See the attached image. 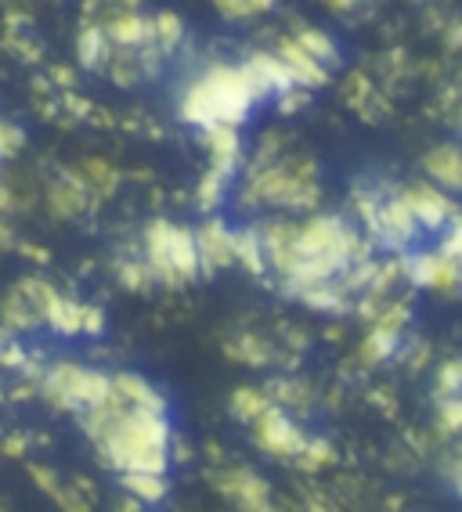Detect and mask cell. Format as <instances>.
Listing matches in <instances>:
<instances>
[{"mask_svg": "<svg viewBox=\"0 0 462 512\" xmlns=\"http://www.w3.org/2000/svg\"><path fill=\"white\" fill-rule=\"evenodd\" d=\"M250 65L260 73V80L268 83L271 94H282L289 91V87H296L293 73H289V65L282 62L278 55H268V51H257V55L250 58Z\"/></svg>", "mask_w": 462, "mask_h": 512, "instance_id": "obj_25", "label": "cell"}, {"mask_svg": "<svg viewBox=\"0 0 462 512\" xmlns=\"http://www.w3.org/2000/svg\"><path fill=\"white\" fill-rule=\"evenodd\" d=\"M0 321H4V329L8 332H26V329H37L40 314L29 307V300L19 293V289H11V293L0 300Z\"/></svg>", "mask_w": 462, "mask_h": 512, "instance_id": "obj_24", "label": "cell"}, {"mask_svg": "<svg viewBox=\"0 0 462 512\" xmlns=\"http://www.w3.org/2000/svg\"><path fill=\"white\" fill-rule=\"evenodd\" d=\"M401 260H405V256H401ZM405 275H408V282L419 285V289H434V293H441V296L459 293V260L437 253V249L416 253L412 260H405Z\"/></svg>", "mask_w": 462, "mask_h": 512, "instance_id": "obj_10", "label": "cell"}, {"mask_svg": "<svg viewBox=\"0 0 462 512\" xmlns=\"http://www.w3.org/2000/svg\"><path fill=\"white\" fill-rule=\"evenodd\" d=\"M296 44L304 47L307 55L311 58H318V62L329 69V65H336L340 62V55H336V47H333V40H329V33H322V29H311V26H304L300 33H296Z\"/></svg>", "mask_w": 462, "mask_h": 512, "instance_id": "obj_29", "label": "cell"}, {"mask_svg": "<svg viewBox=\"0 0 462 512\" xmlns=\"http://www.w3.org/2000/svg\"><path fill=\"white\" fill-rule=\"evenodd\" d=\"M213 8L221 11V15H224L228 22H246V19H253L250 11H246V4H242V0H213Z\"/></svg>", "mask_w": 462, "mask_h": 512, "instance_id": "obj_44", "label": "cell"}, {"mask_svg": "<svg viewBox=\"0 0 462 512\" xmlns=\"http://www.w3.org/2000/svg\"><path fill=\"white\" fill-rule=\"evenodd\" d=\"M199 141L210 152V166L221 170V174H235L242 163V138L231 123H210V127H199Z\"/></svg>", "mask_w": 462, "mask_h": 512, "instance_id": "obj_11", "label": "cell"}, {"mask_svg": "<svg viewBox=\"0 0 462 512\" xmlns=\"http://www.w3.org/2000/svg\"><path fill=\"white\" fill-rule=\"evenodd\" d=\"M423 170L426 177L437 184V188H444V192H459L462 184V159H459V145L455 141H448V145H437L430 148L423 156Z\"/></svg>", "mask_w": 462, "mask_h": 512, "instance_id": "obj_17", "label": "cell"}, {"mask_svg": "<svg viewBox=\"0 0 462 512\" xmlns=\"http://www.w3.org/2000/svg\"><path fill=\"white\" fill-rule=\"evenodd\" d=\"M109 37H105L102 26H84L80 29V37H76V55H80V65L84 69H105V62H109Z\"/></svg>", "mask_w": 462, "mask_h": 512, "instance_id": "obj_21", "label": "cell"}, {"mask_svg": "<svg viewBox=\"0 0 462 512\" xmlns=\"http://www.w3.org/2000/svg\"><path fill=\"white\" fill-rule=\"evenodd\" d=\"M4 47H8L11 55H19L22 62H37V58H40L37 47H26V40H22V37H4Z\"/></svg>", "mask_w": 462, "mask_h": 512, "instance_id": "obj_47", "label": "cell"}, {"mask_svg": "<svg viewBox=\"0 0 462 512\" xmlns=\"http://www.w3.org/2000/svg\"><path fill=\"white\" fill-rule=\"evenodd\" d=\"M33 394H37V390H33V386L22 383V386H15V394H11V397H15V401H29V397H33Z\"/></svg>", "mask_w": 462, "mask_h": 512, "instance_id": "obj_55", "label": "cell"}, {"mask_svg": "<svg viewBox=\"0 0 462 512\" xmlns=\"http://www.w3.org/2000/svg\"><path fill=\"white\" fill-rule=\"evenodd\" d=\"M224 192H228V174H221V170H206L203 177H199V184H195V206L203 213H217V206L224 202Z\"/></svg>", "mask_w": 462, "mask_h": 512, "instance_id": "obj_26", "label": "cell"}, {"mask_svg": "<svg viewBox=\"0 0 462 512\" xmlns=\"http://www.w3.org/2000/svg\"><path fill=\"white\" fill-rule=\"evenodd\" d=\"M116 278H120V285L127 293H138V296H145L148 289L156 285L152 275H148L145 260H120V264H116Z\"/></svg>", "mask_w": 462, "mask_h": 512, "instance_id": "obj_33", "label": "cell"}, {"mask_svg": "<svg viewBox=\"0 0 462 512\" xmlns=\"http://www.w3.org/2000/svg\"><path fill=\"white\" fill-rule=\"evenodd\" d=\"M170 430L167 415L120 408L94 444L98 458L116 473H167L170 469Z\"/></svg>", "mask_w": 462, "mask_h": 512, "instance_id": "obj_1", "label": "cell"}, {"mask_svg": "<svg viewBox=\"0 0 462 512\" xmlns=\"http://www.w3.org/2000/svg\"><path fill=\"white\" fill-rule=\"evenodd\" d=\"M19 253H22V256H29V260H37V264H47V260H51V253H47V249L29 246V242H19Z\"/></svg>", "mask_w": 462, "mask_h": 512, "instance_id": "obj_50", "label": "cell"}, {"mask_svg": "<svg viewBox=\"0 0 462 512\" xmlns=\"http://www.w3.org/2000/svg\"><path fill=\"white\" fill-rule=\"evenodd\" d=\"M120 509H123V512H138V509H141V502H138V498H134V494H130V498H123Z\"/></svg>", "mask_w": 462, "mask_h": 512, "instance_id": "obj_56", "label": "cell"}, {"mask_svg": "<svg viewBox=\"0 0 462 512\" xmlns=\"http://www.w3.org/2000/svg\"><path fill=\"white\" fill-rule=\"evenodd\" d=\"M29 476L37 480V487H40L44 494H55L58 487H62V480H58V476L51 473V469H44V466H29Z\"/></svg>", "mask_w": 462, "mask_h": 512, "instance_id": "obj_46", "label": "cell"}, {"mask_svg": "<svg viewBox=\"0 0 462 512\" xmlns=\"http://www.w3.org/2000/svg\"><path fill=\"white\" fill-rule=\"evenodd\" d=\"M199 249V278H213V271L235 267V231L221 217H206L203 228H195Z\"/></svg>", "mask_w": 462, "mask_h": 512, "instance_id": "obj_9", "label": "cell"}, {"mask_svg": "<svg viewBox=\"0 0 462 512\" xmlns=\"http://www.w3.org/2000/svg\"><path fill=\"white\" fill-rule=\"evenodd\" d=\"M102 29H105V37H109L112 47H130V51H138V47L152 44V19L138 15L134 8L116 11Z\"/></svg>", "mask_w": 462, "mask_h": 512, "instance_id": "obj_15", "label": "cell"}, {"mask_svg": "<svg viewBox=\"0 0 462 512\" xmlns=\"http://www.w3.org/2000/svg\"><path fill=\"white\" fill-rule=\"evenodd\" d=\"M271 390H275V394H268V397H271V401H278V404L304 408V404L311 401V390H307L304 383H293V379H282V383H275Z\"/></svg>", "mask_w": 462, "mask_h": 512, "instance_id": "obj_36", "label": "cell"}, {"mask_svg": "<svg viewBox=\"0 0 462 512\" xmlns=\"http://www.w3.org/2000/svg\"><path fill=\"white\" fill-rule=\"evenodd\" d=\"M15 210V195H11V188L4 181H0V213Z\"/></svg>", "mask_w": 462, "mask_h": 512, "instance_id": "obj_53", "label": "cell"}, {"mask_svg": "<svg viewBox=\"0 0 462 512\" xmlns=\"http://www.w3.org/2000/svg\"><path fill=\"white\" fill-rule=\"evenodd\" d=\"M4 339H8V329H0V343H4Z\"/></svg>", "mask_w": 462, "mask_h": 512, "instance_id": "obj_59", "label": "cell"}, {"mask_svg": "<svg viewBox=\"0 0 462 512\" xmlns=\"http://www.w3.org/2000/svg\"><path fill=\"white\" fill-rule=\"evenodd\" d=\"M167 253L181 282H195L199 278V249H195V231L185 224H170L167 235Z\"/></svg>", "mask_w": 462, "mask_h": 512, "instance_id": "obj_18", "label": "cell"}, {"mask_svg": "<svg viewBox=\"0 0 462 512\" xmlns=\"http://www.w3.org/2000/svg\"><path fill=\"white\" fill-rule=\"evenodd\" d=\"M51 498H55V502L62 505V509H69V512H87V509H91V498H87V494H80L76 487H58Z\"/></svg>", "mask_w": 462, "mask_h": 512, "instance_id": "obj_40", "label": "cell"}, {"mask_svg": "<svg viewBox=\"0 0 462 512\" xmlns=\"http://www.w3.org/2000/svg\"><path fill=\"white\" fill-rule=\"evenodd\" d=\"M253 426V440H257V448L271 458H296L300 448H304V430L289 419V412L282 404H268L257 419L250 422Z\"/></svg>", "mask_w": 462, "mask_h": 512, "instance_id": "obj_5", "label": "cell"}, {"mask_svg": "<svg viewBox=\"0 0 462 512\" xmlns=\"http://www.w3.org/2000/svg\"><path fill=\"white\" fill-rule=\"evenodd\" d=\"M62 109H69L76 119H91V116H94L91 101H87V98H80V94H73V91H65V98H62Z\"/></svg>", "mask_w": 462, "mask_h": 512, "instance_id": "obj_45", "label": "cell"}, {"mask_svg": "<svg viewBox=\"0 0 462 512\" xmlns=\"http://www.w3.org/2000/svg\"><path fill=\"white\" fill-rule=\"evenodd\" d=\"M167 235H170V220H152L145 228V267L152 282L167 285V289H181V278H177L174 264H170V253H167Z\"/></svg>", "mask_w": 462, "mask_h": 512, "instance_id": "obj_12", "label": "cell"}, {"mask_svg": "<svg viewBox=\"0 0 462 512\" xmlns=\"http://www.w3.org/2000/svg\"><path fill=\"white\" fill-rule=\"evenodd\" d=\"M210 480H213V487H217L224 498H231L239 509H246V512L275 509V505H271L268 480L260 473H253V469H228V473H224V469H210Z\"/></svg>", "mask_w": 462, "mask_h": 512, "instance_id": "obj_8", "label": "cell"}, {"mask_svg": "<svg viewBox=\"0 0 462 512\" xmlns=\"http://www.w3.org/2000/svg\"><path fill=\"white\" fill-rule=\"evenodd\" d=\"M242 4H246V11H250V15H260V11H271L278 4V0H242Z\"/></svg>", "mask_w": 462, "mask_h": 512, "instance_id": "obj_52", "label": "cell"}, {"mask_svg": "<svg viewBox=\"0 0 462 512\" xmlns=\"http://www.w3.org/2000/svg\"><path fill=\"white\" fill-rule=\"evenodd\" d=\"M278 58L289 65V73H293L296 87H307V91H315V87H325V83H329V69H325L318 58L307 55L304 47L296 44L293 37L278 44Z\"/></svg>", "mask_w": 462, "mask_h": 512, "instance_id": "obj_16", "label": "cell"}, {"mask_svg": "<svg viewBox=\"0 0 462 512\" xmlns=\"http://www.w3.org/2000/svg\"><path fill=\"white\" fill-rule=\"evenodd\" d=\"M26 444H29L26 437H19V433H11V437H4V448H0V451H4L8 458H22V455H26Z\"/></svg>", "mask_w": 462, "mask_h": 512, "instance_id": "obj_48", "label": "cell"}, {"mask_svg": "<svg viewBox=\"0 0 462 512\" xmlns=\"http://www.w3.org/2000/svg\"><path fill=\"white\" fill-rule=\"evenodd\" d=\"M37 394L44 397L55 412H84L102 404L112 394V383L105 372H94V368L76 365V361H55L51 368H44L37 383Z\"/></svg>", "mask_w": 462, "mask_h": 512, "instance_id": "obj_4", "label": "cell"}, {"mask_svg": "<svg viewBox=\"0 0 462 512\" xmlns=\"http://www.w3.org/2000/svg\"><path fill=\"white\" fill-rule=\"evenodd\" d=\"M80 332H87V336H102L105 332L102 307H94V303H84V307H80Z\"/></svg>", "mask_w": 462, "mask_h": 512, "instance_id": "obj_39", "label": "cell"}, {"mask_svg": "<svg viewBox=\"0 0 462 512\" xmlns=\"http://www.w3.org/2000/svg\"><path fill=\"white\" fill-rule=\"evenodd\" d=\"M401 357H405V368H408V372L419 375L426 368V361H430V343H426V339H416V343H412V347H408Z\"/></svg>", "mask_w": 462, "mask_h": 512, "instance_id": "obj_41", "label": "cell"}, {"mask_svg": "<svg viewBox=\"0 0 462 512\" xmlns=\"http://www.w3.org/2000/svg\"><path fill=\"white\" fill-rule=\"evenodd\" d=\"M120 484L127 487L141 505H156L170 494L167 473H120Z\"/></svg>", "mask_w": 462, "mask_h": 512, "instance_id": "obj_23", "label": "cell"}, {"mask_svg": "<svg viewBox=\"0 0 462 512\" xmlns=\"http://www.w3.org/2000/svg\"><path fill=\"white\" fill-rule=\"evenodd\" d=\"M15 289H19V293L26 296V300H29V307H33V311L40 314V321H44V307H47V303H51V296L58 293L55 285H47L44 278H33V275H26L19 285H15Z\"/></svg>", "mask_w": 462, "mask_h": 512, "instance_id": "obj_34", "label": "cell"}, {"mask_svg": "<svg viewBox=\"0 0 462 512\" xmlns=\"http://www.w3.org/2000/svg\"><path fill=\"white\" fill-rule=\"evenodd\" d=\"M80 307L84 303L73 300V296L55 293L44 307V325H51L58 336H80Z\"/></svg>", "mask_w": 462, "mask_h": 512, "instance_id": "obj_20", "label": "cell"}, {"mask_svg": "<svg viewBox=\"0 0 462 512\" xmlns=\"http://www.w3.org/2000/svg\"><path fill=\"white\" fill-rule=\"evenodd\" d=\"M448 47H459V22H452V33H448Z\"/></svg>", "mask_w": 462, "mask_h": 512, "instance_id": "obj_57", "label": "cell"}, {"mask_svg": "<svg viewBox=\"0 0 462 512\" xmlns=\"http://www.w3.org/2000/svg\"><path fill=\"white\" fill-rule=\"evenodd\" d=\"M87 202H91V192H87V181L73 170H62L55 184H47V206L51 213L62 220H73L87 210Z\"/></svg>", "mask_w": 462, "mask_h": 512, "instance_id": "obj_14", "label": "cell"}, {"mask_svg": "<svg viewBox=\"0 0 462 512\" xmlns=\"http://www.w3.org/2000/svg\"><path fill=\"white\" fill-rule=\"evenodd\" d=\"M73 487H76V491H80V494H87V498H91V502H94V484H91V480H84V476H76Z\"/></svg>", "mask_w": 462, "mask_h": 512, "instance_id": "obj_54", "label": "cell"}, {"mask_svg": "<svg viewBox=\"0 0 462 512\" xmlns=\"http://www.w3.org/2000/svg\"><path fill=\"white\" fill-rule=\"evenodd\" d=\"M235 264H242L253 278L268 275V260H264V246H260L257 228L235 231Z\"/></svg>", "mask_w": 462, "mask_h": 512, "instance_id": "obj_22", "label": "cell"}, {"mask_svg": "<svg viewBox=\"0 0 462 512\" xmlns=\"http://www.w3.org/2000/svg\"><path fill=\"white\" fill-rule=\"evenodd\" d=\"M329 462H336V448L322 437L304 440V448H300V455H296V466L304 469V473H318V469L329 466Z\"/></svg>", "mask_w": 462, "mask_h": 512, "instance_id": "obj_32", "label": "cell"}, {"mask_svg": "<svg viewBox=\"0 0 462 512\" xmlns=\"http://www.w3.org/2000/svg\"><path fill=\"white\" fill-rule=\"evenodd\" d=\"M448 484H452V491L459 494V451L448 455Z\"/></svg>", "mask_w": 462, "mask_h": 512, "instance_id": "obj_51", "label": "cell"}, {"mask_svg": "<svg viewBox=\"0 0 462 512\" xmlns=\"http://www.w3.org/2000/svg\"><path fill=\"white\" fill-rule=\"evenodd\" d=\"M423 235V228L416 224V217H412V210L405 206V199H401L398 192L387 195V199H379L376 206V228H372V242H383L387 249H394V253H401V249H408L416 238Z\"/></svg>", "mask_w": 462, "mask_h": 512, "instance_id": "obj_7", "label": "cell"}, {"mask_svg": "<svg viewBox=\"0 0 462 512\" xmlns=\"http://www.w3.org/2000/svg\"><path fill=\"white\" fill-rule=\"evenodd\" d=\"M181 37H185V22H181L177 11H159L156 19H152V44H156L163 55H170V51L181 44Z\"/></svg>", "mask_w": 462, "mask_h": 512, "instance_id": "obj_27", "label": "cell"}, {"mask_svg": "<svg viewBox=\"0 0 462 512\" xmlns=\"http://www.w3.org/2000/svg\"><path fill=\"white\" fill-rule=\"evenodd\" d=\"M51 83H55V87H65V91H73V83H76L73 69H65V65H55V69H51Z\"/></svg>", "mask_w": 462, "mask_h": 512, "instance_id": "obj_49", "label": "cell"}, {"mask_svg": "<svg viewBox=\"0 0 462 512\" xmlns=\"http://www.w3.org/2000/svg\"><path fill=\"white\" fill-rule=\"evenodd\" d=\"M0 127H4V119H0ZM0 159H4V141H0Z\"/></svg>", "mask_w": 462, "mask_h": 512, "instance_id": "obj_58", "label": "cell"}, {"mask_svg": "<svg viewBox=\"0 0 462 512\" xmlns=\"http://www.w3.org/2000/svg\"><path fill=\"white\" fill-rule=\"evenodd\" d=\"M268 404H275V401H271L264 390H257V386H239V390L231 394V415L250 426V422L257 419V415L264 412Z\"/></svg>", "mask_w": 462, "mask_h": 512, "instance_id": "obj_28", "label": "cell"}, {"mask_svg": "<svg viewBox=\"0 0 462 512\" xmlns=\"http://www.w3.org/2000/svg\"><path fill=\"white\" fill-rule=\"evenodd\" d=\"M257 105L246 69L242 65H206L203 73L188 83L185 98H181V119L192 127H210V123H231L239 127L246 123Z\"/></svg>", "mask_w": 462, "mask_h": 512, "instance_id": "obj_2", "label": "cell"}, {"mask_svg": "<svg viewBox=\"0 0 462 512\" xmlns=\"http://www.w3.org/2000/svg\"><path fill=\"white\" fill-rule=\"evenodd\" d=\"M441 242H437V253L444 256H452V260H459V242H462V228H459V220H448L441 231Z\"/></svg>", "mask_w": 462, "mask_h": 512, "instance_id": "obj_38", "label": "cell"}, {"mask_svg": "<svg viewBox=\"0 0 462 512\" xmlns=\"http://www.w3.org/2000/svg\"><path fill=\"white\" fill-rule=\"evenodd\" d=\"M437 401V430H444V433H459L462 430V401H459V394H452V397H434Z\"/></svg>", "mask_w": 462, "mask_h": 512, "instance_id": "obj_35", "label": "cell"}, {"mask_svg": "<svg viewBox=\"0 0 462 512\" xmlns=\"http://www.w3.org/2000/svg\"><path fill=\"white\" fill-rule=\"evenodd\" d=\"M246 202L253 206H275V210L311 213L322 202L318 188V166L311 156H275L268 163H253Z\"/></svg>", "mask_w": 462, "mask_h": 512, "instance_id": "obj_3", "label": "cell"}, {"mask_svg": "<svg viewBox=\"0 0 462 512\" xmlns=\"http://www.w3.org/2000/svg\"><path fill=\"white\" fill-rule=\"evenodd\" d=\"M228 354L239 357V361H246V365H253V368H264L271 361V347L260 336H253V332H246V336H239L235 343H228Z\"/></svg>", "mask_w": 462, "mask_h": 512, "instance_id": "obj_31", "label": "cell"}, {"mask_svg": "<svg viewBox=\"0 0 462 512\" xmlns=\"http://www.w3.org/2000/svg\"><path fill=\"white\" fill-rule=\"evenodd\" d=\"M398 195L405 199V206L412 210V217H416V224L423 231H441L448 220H459V202L452 199V192L437 188L434 181L405 184Z\"/></svg>", "mask_w": 462, "mask_h": 512, "instance_id": "obj_6", "label": "cell"}, {"mask_svg": "<svg viewBox=\"0 0 462 512\" xmlns=\"http://www.w3.org/2000/svg\"><path fill=\"white\" fill-rule=\"evenodd\" d=\"M0 141H4V159H8L26 145V134H22V127H15V123H4V127H0Z\"/></svg>", "mask_w": 462, "mask_h": 512, "instance_id": "obj_43", "label": "cell"}, {"mask_svg": "<svg viewBox=\"0 0 462 512\" xmlns=\"http://www.w3.org/2000/svg\"><path fill=\"white\" fill-rule=\"evenodd\" d=\"M84 181H87V192H98L105 199V195H112L116 188H120V174L112 170L105 159H84Z\"/></svg>", "mask_w": 462, "mask_h": 512, "instance_id": "obj_30", "label": "cell"}, {"mask_svg": "<svg viewBox=\"0 0 462 512\" xmlns=\"http://www.w3.org/2000/svg\"><path fill=\"white\" fill-rule=\"evenodd\" d=\"M459 379H462V368H459V361H444L441 368H437V375H434V390L437 394L434 397H452V394H459Z\"/></svg>", "mask_w": 462, "mask_h": 512, "instance_id": "obj_37", "label": "cell"}, {"mask_svg": "<svg viewBox=\"0 0 462 512\" xmlns=\"http://www.w3.org/2000/svg\"><path fill=\"white\" fill-rule=\"evenodd\" d=\"M109 383H112V394L120 397L127 408H141V412L167 415V397L159 394V390L148 383L145 375H138V372H116V375H109Z\"/></svg>", "mask_w": 462, "mask_h": 512, "instance_id": "obj_13", "label": "cell"}, {"mask_svg": "<svg viewBox=\"0 0 462 512\" xmlns=\"http://www.w3.org/2000/svg\"><path fill=\"white\" fill-rule=\"evenodd\" d=\"M26 350L19 347V343H8V339H4V343H0V368H11V372H19L22 365H26Z\"/></svg>", "mask_w": 462, "mask_h": 512, "instance_id": "obj_42", "label": "cell"}, {"mask_svg": "<svg viewBox=\"0 0 462 512\" xmlns=\"http://www.w3.org/2000/svg\"><path fill=\"white\" fill-rule=\"evenodd\" d=\"M401 336H405V332L383 329V325H369L365 339L358 343V361H361V368H376V365H383L387 357L398 354Z\"/></svg>", "mask_w": 462, "mask_h": 512, "instance_id": "obj_19", "label": "cell"}]
</instances>
